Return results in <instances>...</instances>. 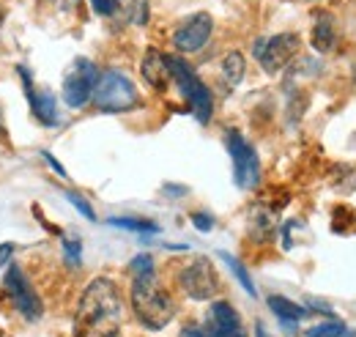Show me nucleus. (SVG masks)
Returning a JSON list of instances; mask_svg holds the SVG:
<instances>
[{
	"instance_id": "14",
	"label": "nucleus",
	"mask_w": 356,
	"mask_h": 337,
	"mask_svg": "<svg viewBox=\"0 0 356 337\" xmlns=\"http://www.w3.org/2000/svg\"><path fill=\"white\" fill-rule=\"evenodd\" d=\"M268 307H271V313H274L285 327H296L302 318H307V310L299 307L296 301L285 299V296H268Z\"/></svg>"
},
{
	"instance_id": "3",
	"label": "nucleus",
	"mask_w": 356,
	"mask_h": 337,
	"mask_svg": "<svg viewBox=\"0 0 356 337\" xmlns=\"http://www.w3.org/2000/svg\"><path fill=\"white\" fill-rule=\"evenodd\" d=\"M93 102L102 113H129L132 107H137L140 93L127 75L110 69L99 75L96 88H93Z\"/></svg>"
},
{
	"instance_id": "21",
	"label": "nucleus",
	"mask_w": 356,
	"mask_h": 337,
	"mask_svg": "<svg viewBox=\"0 0 356 337\" xmlns=\"http://www.w3.org/2000/svg\"><path fill=\"white\" fill-rule=\"evenodd\" d=\"M66 201H69V203H72L74 209L80 211V214H83L86 219H90V222H96V211L90 209V203L86 201V198H83V195H77V192H66Z\"/></svg>"
},
{
	"instance_id": "23",
	"label": "nucleus",
	"mask_w": 356,
	"mask_h": 337,
	"mask_svg": "<svg viewBox=\"0 0 356 337\" xmlns=\"http://www.w3.org/2000/svg\"><path fill=\"white\" fill-rule=\"evenodd\" d=\"M90 6L99 17H113L118 11V0H90Z\"/></svg>"
},
{
	"instance_id": "28",
	"label": "nucleus",
	"mask_w": 356,
	"mask_h": 337,
	"mask_svg": "<svg viewBox=\"0 0 356 337\" xmlns=\"http://www.w3.org/2000/svg\"><path fill=\"white\" fill-rule=\"evenodd\" d=\"M255 337H268L266 327H264V324H261V321H258V324H255Z\"/></svg>"
},
{
	"instance_id": "9",
	"label": "nucleus",
	"mask_w": 356,
	"mask_h": 337,
	"mask_svg": "<svg viewBox=\"0 0 356 337\" xmlns=\"http://www.w3.org/2000/svg\"><path fill=\"white\" fill-rule=\"evenodd\" d=\"M6 291H8L14 307L19 310L22 318H28V321L42 318V299L36 296L33 285H31L28 277L22 274V269L14 266V263H11V269L6 272Z\"/></svg>"
},
{
	"instance_id": "26",
	"label": "nucleus",
	"mask_w": 356,
	"mask_h": 337,
	"mask_svg": "<svg viewBox=\"0 0 356 337\" xmlns=\"http://www.w3.org/2000/svg\"><path fill=\"white\" fill-rule=\"evenodd\" d=\"M14 255V244L11 242H6V244H0V266H8V258Z\"/></svg>"
},
{
	"instance_id": "20",
	"label": "nucleus",
	"mask_w": 356,
	"mask_h": 337,
	"mask_svg": "<svg viewBox=\"0 0 356 337\" xmlns=\"http://www.w3.org/2000/svg\"><path fill=\"white\" fill-rule=\"evenodd\" d=\"M63 255H66V263L74 269V266H80V258H83V244H80V239H74V236H63Z\"/></svg>"
},
{
	"instance_id": "17",
	"label": "nucleus",
	"mask_w": 356,
	"mask_h": 337,
	"mask_svg": "<svg viewBox=\"0 0 356 337\" xmlns=\"http://www.w3.org/2000/svg\"><path fill=\"white\" fill-rule=\"evenodd\" d=\"M220 260H225V263H227V269L233 272V277H236V280L241 283V288H244L247 294H250V296H258L255 285H252V277H250V272L244 269V263H238V258H233L230 253H225V250H222V253H220Z\"/></svg>"
},
{
	"instance_id": "18",
	"label": "nucleus",
	"mask_w": 356,
	"mask_h": 337,
	"mask_svg": "<svg viewBox=\"0 0 356 337\" xmlns=\"http://www.w3.org/2000/svg\"><path fill=\"white\" fill-rule=\"evenodd\" d=\"M110 225L115 228H127V230H137V233H159V225L151 219H134V217H113Z\"/></svg>"
},
{
	"instance_id": "27",
	"label": "nucleus",
	"mask_w": 356,
	"mask_h": 337,
	"mask_svg": "<svg viewBox=\"0 0 356 337\" xmlns=\"http://www.w3.org/2000/svg\"><path fill=\"white\" fill-rule=\"evenodd\" d=\"M181 337H209V335H206V332H200V329H186Z\"/></svg>"
},
{
	"instance_id": "10",
	"label": "nucleus",
	"mask_w": 356,
	"mask_h": 337,
	"mask_svg": "<svg viewBox=\"0 0 356 337\" xmlns=\"http://www.w3.org/2000/svg\"><path fill=\"white\" fill-rule=\"evenodd\" d=\"M211 31H214L211 14L200 11V14H195V17H189L186 22L178 25V31L173 33V44H176L178 52H197L211 39Z\"/></svg>"
},
{
	"instance_id": "5",
	"label": "nucleus",
	"mask_w": 356,
	"mask_h": 337,
	"mask_svg": "<svg viewBox=\"0 0 356 337\" xmlns=\"http://www.w3.org/2000/svg\"><path fill=\"white\" fill-rule=\"evenodd\" d=\"M178 285L181 291L195 299V301H206V299H214L220 291V277H217V269L209 258H197L192 260L189 266L181 269L178 274Z\"/></svg>"
},
{
	"instance_id": "1",
	"label": "nucleus",
	"mask_w": 356,
	"mask_h": 337,
	"mask_svg": "<svg viewBox=\"0 0 356 337\" xmlns=\"http://www.w3.org/2000/svg\"><path fill=\"white\" fill-rule=\"evenodd\" d=\"M121 294L113 280L96 277L86 288L77 310V324L83 337H118Z\"/></svg>"
},
{
	"instance_id": "22",
	"label": "nucleus",
	"mask_w": 356,
	"mask_h": 337,
	"mask_svg": "<svg viewBox=\"0 0 356 337\" xmlns=\"http://www.w3.org/2000/svg\"><path fill=\"white\" fill-rule=\"evenodd\" d=\"M154 272V258L148 253H143V255H137L132 260V274L137 277V274H151Z\"/></svg>"
},
{
	"instance_id": "19",
	"label": "nucleus",
	"mask_w": 356,
	"mask_h": 337,
	"mask_svg": "<svg viewBox=\"0 0 356 337\" xmlns=\"http://www.w3.org/2000/svg\"><path fill=\"white\" fill-rule=\"evenodd\" d=\"M307 337H346V324L343 321H326V324H318L312 327Z\"/></svg>"
},
{
	"instance_id": "6",
	"label": "nucleus",
	"mask_w": 356,
	"mask_h": 337,
	"mask_svg": "<svg viewBox=\"0 0 356 337\" xmlns=\"http://www.w3.org/2000/svg\"><path fill=\"white\" fill-rule=\"evenodd\" d=\"M227 151H230V159H233V181H236V187L252 189L261 181V159H258L255 148L236 129H230L227 132Z\"/></svg>"
},
{
	"instance_id": "2",
	"label": "nucleus",
	"mask_w": 356,
	"mask_h": 337,
	"mask_svg": "<svg viewBox=\"0 0 356 337\" xmlns=\"http://www.w3.org/2000/svg\"><path fill=\"white\" fill-rule=\"evenodd\" d=\"M132 307L140 324L151 332L165 329L176 315V301L159 283L156 274H137L132 283Z\"/></svg>"
},
{
	"instance_id": "8",
	"label": "nucleus",
	"mask_w": 356,
	"mask_h": 337,
	"mask_svg": "<svg viewBox=\"0 0 356 337\" xmlns=\"http://www.w3.org/2000/svg\"><path fill=\"white\" fill-rule=\"evenodd\" d=\"M299 52V36L296 33H280L271 39H258L252 47V55L261 61L268 75H277L291 63V58Z\"/></svg>"
},
{
	"instance_id": "25",
	"label": "nucleus",
	"mask_w": 356,
	"mask_h": 337,
	"mask_svg": "<svg viewBox=\"0 0 356 337\" xmlns=\"http://www.w3.org/2000/svg\"><path fill=\"white\" fill-rule=\"evenodd\" d=\"M42 157H44V159H47V165H49V168L55 170V173H58L60 178H69V175H66V168H63V165H60V162H58V159H55V157H52L49 151H42Z\"/></svg>"
},
{
	"instance_id": "7",
	"label": "nucleus",
	"mask_w": 356,
	"mask_h": 337,
	"mask_svg": "<svg viewBox=\"0 0 356 337\" xmlns=\"http://www.w3.org/2000/svg\"><path fill=\"white\" fill-rule=\"evenodd\" d=\"M99 80V69L90 63L88 58H77L74 66L66 72L63 77V102L72 107V110H80L86 107L90 99H93V88Z\"/></svg>"
},
{
	"instance_id": "13",
	"label": "nucleus",
	"mask_w": 356,
	"mask_h": 337,
	"mask_svg": "<svg viewBox=\"0 0 356 337\" xmlns=\"http://www.w3.org/2000/svg\"><path fill=\"white\" fill-rule=\"evenodd\" d=\"M140 72H143V80L151 85V88H156V91H165V85L170 80L168 58H165L159 49H148V52H145Z\"/></svg>"
},
{
	"instance_id": "30",
	"label": "nucleus",
	"mask_w": 356,
	"mask_h": 337,
	"mask_svg": "<svg viewBox=\"0 0 356 337\" xmlns=\"http://www.w3.org/2000/svg\"><path fill=\"white\" fill-rule=\"evenodd\" d=\"M354 80H356V69H354Z\"/></svg>"
},
{
	"instance_id": "12",
	"label": "nucleus",
	"mask_w": 356,
	"mask_h": 337,
	"mask_svg": "<svg viewBox=\"0 0 356 337\" xmlns=\"http://www.w3.org/2000/svg\"><path fill=\"white\" fill-rule=\"evenodd\" d=\"M209 337H247L238 313L227 301H214L209 313Z\"/></svg>"
},
{
	"instance_id": "15",
	"label": "nucleus",
	"mask_w": 356,
	"mask_h": 337,
	"mask_svg": "<svg viewBox=\"0 0 356 337\" xmlns=\"http://www.w3.org/2000/svg\"><path fill=\"white\" fill-rule=\"evenodd\" d=\"M334 44H337L334 22H332V17L321 14L315 19V25H312V47H315V52H332Z\"/></svg>"
},
{
	"instance_id": "4",
	"label": "nucleus",
	"mask_w": 356,
	"mask_h": 337,
	"mask_svg": "<svg viewBox=\"0 0 356 337\" xmlns=\"http://www.w3.org/2000/svg\"><path fill=\"white\" fill-rule=\"evenodd\" d=\"M168 58V72L170 77L176 80V85L181 88V93L186 96V102L192 104V113L200 124H209L211 121V113H214V96L211 91L203 85V80L181 61L176 55H165Z\"/></svg>"
},
{
	"instance_id": "29",
	"label": "nucleus",
	"mask_w": 356,
	"mask_h": 337,
	"mask_svg": "<svg viewBox=\"0 0 356 337\" xmlns=\"http://www.w3.org/2000/svg\"><path fill=\"white\" fill-rule=\"evenodd\" d=\"M0 22H3V11H0Z\"/></svg>"
},
{
	"instance_id": "11",
	"label": "nucleus",
	"mask_w": 356,
	"mask_h": 337,
	"mask_svg": "<svg viewBox=\"0 0 356 337\" xmlns=\"http://www.w3.org/2000/svg\"><path fill=\"white\" fill-rule=\"evenodd\" d=\"M17 75L22 77L25 96H28V104H31L36 121L44 124V127H58V124H60V113H58V99H55V93H52V91H39V88H33V80H31L28 69H22V66L17 69Z\"/></svg>"
},
{
	"instance_id": "24",
	"label": "nucleus",
	"mask_w": 356,
	"mask_h": 337,
	"mask_svg": "<svg viewBox=\"0 0 356 337\" xmlns=\"http://www.w3.org/2000/svg\"><path fill=\"white\" fill-rule=\"evenodd\" d=\"M192 225H195L197 230L209 233V230L214 228V219H211V214H203V211H197V214H192Z\"/></svg>"
},
{
	"instance_id": "16",
	"label": "nucleus",
	"mask_w": 356,
	"mask_h": 337,
	"mask_svg": "<svg viewBox=\"0 0 356 337\" xmlns=\"http://www.w3.org/2000/svg\"><path fill=\"white\" fill-rule=\"evenodd\" d=\"M244 55L241 52H227L225 55V61H222V77H225V83L230 85V88H236V85L244 80Z\"/></svg>"
}]
</instances>
